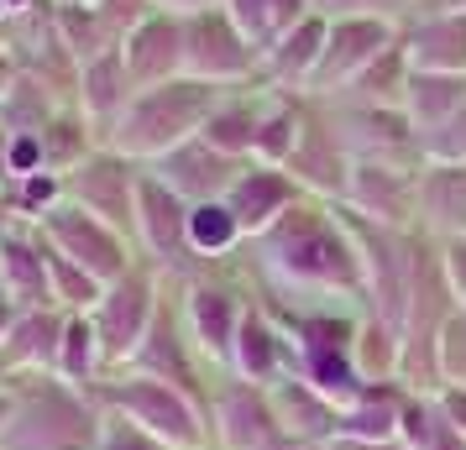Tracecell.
I'll use <instances>...</instances> for the list:
<instances>
[{
	"instance_id": "27",
	"label": "cell",
	"mask_w": 466,
	"mask_h": 450,
	"mask_svg": "<svg viewBox=\"0 0 466 450\" xmlns=\"http://www.w3.org/2000/svg\"><path fill=\"white\" fill-rule=\"evenodd\" d=\"M262 85H247V89H226L220 95V105L210 110V121H205V142L215 152H226L236 163H252L257 152V121H262Z\"/></svg>"
},
{
	"instance_id": "32",
	"label": "cell",
	"mask_w": 466,
	"mask_h": 450,
	"mask_svg": "<svg viewBox=\"0 0 466 450\" xmlns=\"http://www.w3.org/2000/svg\"><path fill=\"white\" fill-rule=\"evenodd\" d=\"M189 246L194 257L205 262H231L241 246H247V231H241V220L231 215L226 199H205V205H189Z\"/></svg>"
},
{
	"instance_id": "20",
	"label": "cell",
	"mask_w": 466,
	"mask_h": 450,
	"mask_svg": "<svg viewBox=\"0 0 466 450\" xmlns=\"http://www.w3.org/2000/svg\"><path fill=\"white\" fill-rule=\"evenodd\" d=\"M0 288L16 309H58L53 273H47V241L37 225H11L0 236Z\"/></svg>"
},
{
	"instance_id": "1",
	"label": "cell",
	"mask_w": 466,
	"mask_h": 450,
	"mask_svg": "<svg viewBox=\"0 0 466 450\" xmlns=\"http://www.w3.org/2000/svg\"><path fill=\"white\" fill-rule=\"evenodd\" d=\"M257 299L278 304H351L361 309V257L330 199H299L278 225L241 246Z\"/></svg>"
},
{
	"instance_id": "51",
	"label": "cell",
	"mask_w": 466,
	"mask_h": 450,
	"mask_svg": "<svg viewBox=\"0 0 466 450\" xmlns=\"http://www.w3.org/2000/svg\"><path fill=\"white\" fill-rule=\"evenodd\" d=\"M58 5H95V0H58Z\"/></svg>"
},
{
	"instance_id": "39",
	"label": "cell",
	"mask_w": 466,
	"mask_h": 450,
	"mask_svg": "<svg viewBox=\"0 0 466 450\" xmlns=\"http://www.w3.org/2000/svg\"><path fill=\"white\" fill-rule=\"evenodd\" d=\"M100 450H168L157 435H147L142 425H131L121 414H106V425H100Z\"/></svg>"
},
{
	"instance_id": "12",
	"label": "cell",
	"mask_w": 466,
	"mask_h": 450,
	"mask_svg": "<svg viewBox=\"0 0 466 450\" xmlns=\"http://www.w3.org/2000/svg\"><path fill=\"white\" fill-rule=\"evenodd\" d=\"M137 189H142V163H131L121 152L110 147H95L85 163H74L64 173V199L79 205V210L100 215L106 225L127 231L137 225Z\"/></svg>"
},
{
	"instance_id": "37",
	"label": "cell",
	"mask_w": 466,
	"mask_h": 450,
	"mask_svg": "<svg viewBox=\"0 0 466 450\" xmlns=\"http://www.w3.org/2000/svg\"><path fill=\"white\" fill-rule=\"evenodd\" d=\"M466 387V309H456L441 330V387Z\"/></svg>"
},
{
	"instance_id": "7",
	"label": "cell",
	"mask_w": 466,
	"mask_h": 450,
	"mask_svg": "<svg viewBox=\"0 0 466 450\" xmlns=\"http://www.w3.org/2000/svg\"><path fill=\"white\" fill-rule=\"evenodd\" d=\"M210 450H325L283 429L273 393L220 372L210 387Z\"/></svg>"
},
{
	"instance_id": "40",
	"label": "cell",
	"mask_w": 466,
	"mask_h": 450,
	"mask_svg": "<svg viewBox=\"0 0 466 450\" xmlns=\"http://www.w3.org/2000/svg\"><path fill=\"white\" fill-rule=\"evenodd\" d=\"M309 11L325 22H340V16H399L403 22V0H309Z\"/></svg>"
},
{
	"instance_id": "16",
	"label": "cell",
	"mask_w": 466,
	"mask_h": 450,
	"mask_svg": "<svg viewBox=\"0 0 466 450\" xmlns=\"http://www.w3.org/2000/svg\"><path fill=\"white\" fill-rule=\"evenodd\" d=\"M68 309H16L5 335H0V383H32L53 377L58 366V341H64Z\"/></svg>"
},
{
	"instance_id": "22",
	"label": "cell",
	"mask_w": 466,
	"mask_h": 450,
	"mask_svg": "<svg viewBox=\"0 0 466 450\" xmlns=\"http://www.w3.org/2000/svg\"><path fill=\"white\" fill-rule=\"evenodd\" d=\"M131 100H137V85H131V74H127L121 47H110V53H100V58L79 64V89H74V105H79V115L95 126V136H100V142L116 131V121L127 115Z\"/></svg>"
},
{
	"instance_id": "34",
	"label": "cell",
	"mask_w": 466,
	"mask_h": 450,
	"mask_svg": "<svg viewBox=\"0 0 466 450\" xmlns=\"http://www.w3.org/2000/svg\"><path fill=\"white\" fill-rule=\"evenodd\" d=\"M409 74H414L409 53H403V43H393L378 64L361 74L357 85L346 89V95H351V100H372V105H403V95H409Z\"/></svg>"
},
{
	"instance_id": "46",
	"label": "cell",
	"mask_w": 466,
	"mask_h": 450,
	"mask_svg": "<svg viewBox=\"0 0 466 450\" xmlns=\"http://www.w3.org/2000/svg\"><path fill=\"white\" fill-rule=\"evenodd\" d=\"M325 450H409L403 440H351V435H336Z\"/></svg>"
},
{
	"instance_id": "18",
	"label": "cell",
	"mask_w": 466,
	"mask_h": 450,
	"mask_svg": "<svg viewBox=\"0 0 466 450\" xmlns=\"http://www.w3.org/2000/svg\"><path fill=\"white\" fill-rule=\"evenodd\" d=\"M299 199H304V189L294 184V173L273 168V163H247V168L236 173L231 194H226V205H231V215L241 220L247 241L262 236L268 225H278V220L294 210Z\"/></svg>"
},
{
	"instance_id": "47",
	"label": "cell",
	"mask_w": 466,
	"mask_h": 450,
	"mask_svg": "<svg viewBox=\"0 0 466 450\" xmlns=\"http://www.w3.org/2000/svg\"><path fill=\"white\" fill-rule=\"evenodd\" d=\"M157 11H168V16H194V11H210L220 0H152Z\"/></svg>"
},
{
	"instance_id": "26",
	"label": "cell",
	"mask_w": 466,
	"mask_h": 450,
	"mask_svg": "<svg viewBox=\"0 0 466 450\" xmlns=\"http://www.w3.org/2000/svg\"><path fill=\"white\" fill-rule=\"evenodd\" d=\"M268 393H273V408H278V419H283L289 435L309 440V445H330L340 435V404H330V398H325L315 383H304L299 372L278 377Z\"/></svg>"
},
{
	"instance_id": "35",
	"label": "cell",
	"mask_w": 466,
	"mask_h": 450,
	"mask_svg": "<svg viewBox=\"0 0 466 450\" xmlns=\"http://www.w3.org/2000/svg\"><path fill=\"white\" fill-rule=\"evenodd\" d=\"M220 11L241 26V37H247L257 53L273 47V5H268V0H220Z\"/></svg>"
},
{
	"instance_id": "43",
	"label": "cell",
	"mask_w": 466,
	"mask_h": 450,
	"mask_svg": "<svg viewBox=\"0 0 466 450\" xmlns=\"http://www.w3.org/2000/svg\"><path fill=\"white\" fill-rule=\"evenodd\" d=\"M435 404H441V414H445V425H456L466 435V387H456V383H445L441 393H435Z\"/></svg>"
},
{
	"instance_id": "10",
	"label": "cell",
	"mask_w": 466,
	"mask_h": 450,
	"mask_svg": "<svg viewBox=\"0 0 466 450\" xmlns=\"http://www.w3.org/2000/svg\"><path fill=\"white\" fill-rule=\"evenodd\" d=\"M37 231H43V241L58 257H68L74 267H85L89 278H100V283H116L127 267L142 262L137 257V241H131L127 231L106 225L100 215L79 210V205H68V199L37 220Z\"/></svg>"
},
{
	"instance_id": "24",
	"label": "cell",
	"mask_w": 466,
	"mask_h": 450,
	"mask_svg": "<svg viewBox=\"0 0 466 450\" xmlns=\"http://www.w3.org/2000/svg\"><path fill=\"white\" fill-rule=\"evenodd\" d=\"M420 236L461 241L466 236V163H424L420 168Z\"/></svg>"
},
{
	"instance_id": "11",
	"label": "cell",
	"mask_w": 466,
	"mask_h": 450,
	"mask_svg": "<svg viewBox=\"0 0 466 450\" xmlns=\"http://www.w3.org/2000/svg\"><path fill=\"white\" fill-rule=\"evenodd\" d=\"M325 110H330L351 163H424L420 131L403 105H372V100L336 95V100H325Z\"/></svg>"
},
{
	"instance_id": "17",
	"label": "cell",
	"mask_w": 466,
	"mask_h": 450,
	"mask_svg": "<svg viewBox=\"0 0 466 450\" xmlns=\"http://www.w3.org/2000/svg\"><path fill=\"white\" fill-rule=\"evenodd\" d=\"M226 372L241 377V383H262V387H273L278 377L299 372L294 341H289V330L278 325V315L262 299H252L247 320H241V330H236V345H231Z\"/></svg>"
},
{
	"instance_id": "23",
	"label": "cell",
	"mask_w": 466,
	"mask_h": 450,
	"mask_svg": "<svg viewBox=\"0 0 466 450\" xmlns=\"http://www.w3.org/2000/svg\"><path fill=\"white\" fill-rule=\"evenodd\" d=\"M325 37H330V22L309 11L294 32H283V37L262 53V85L283 89V95H309L315 68H319V58H325Z\"/></svg>"
},
{
	"instance_id": "31",
	"label": "cell",
	"mask_w": 466,
	"mask_h": 450,
	"mask_svg": "<svg viewBox=\"0 0 466 450\" xmlns=\"http://www.w3.org/2000/svg\"><path fill=\"white\" fill-rule=\"evenodd\" d=\"M461 105H466V74H430V68H414V74H409L403 110H409V121H414L420 136L445 126Z\"/></svg>"
},
{
	"instance_id": "2",
	"label": "cell",
	"mask_w": 466,
	"mask_h": 450,
	"mask_svg": "<svg viewBox=\"0 0 466 450\" xmlns=\"http://www.w3.org/2000/svg\"><path fill=\"white\" fill-rule=\"evenodd\" d=\"M220 95H226L220 85H205V79H189V74H178L168 85L137 89L127 115L106 136V147L131 157V163H142V168H152L157 157H168L173 147H184V142H194L205 131L210 110L220 105Z\"/></svg>"
},
{
	"instance_id": "21",
	"label": "cell",
	"mask_w": 466,
	"mask_h": 450,
	"mask_svg": "<svg viewBox=\"0 0 466 450\" xmlns=\"http://www.w3.org/2000/svg\"><path fill=\"white\" fill-rule=\"evenodd\" d=\"M121 58H127V74H131V85L137 89H152V85L178 79V74H184V16L152 11L137 32H127Z\"/></svg>"
},
{
	"instance_id": "13",
	"label": "cell",
	"mask_w": 466,
	"mask_h": 450,
	"mask_svg": "<svg viewBox=\"0 0 466 450\" xmlns=\"http://www.w3.org/2000/svg\"><path fill=\"white\" fill-rule=\"evenodd\" d=\"M393 43H399V16H340V22H330L325 58H319V68H315L309 95H315V100L346 95Z\"/></svg>"
},
{
	"instance_id": "38",
	"label": "cell",
	"mask_w": 466,
	"mask_h": 450,
	"mask_svg": "<svg viewBox=\"0 0 466 450\" xmlns=\"http://www.w3.org/2000/svg\"><path fill=\"white\" fill-rule=\"evenodd\" d=\"M95 11H100V22H106L110 43L121 47V43H127V32H137L157 5H152V0H95Z\"/></svg>"
},
{
	"instance_id": "6",
	"label": "cell",
	"mask_w": 466,
	"mask_h": 450,
	"mask_svg": "<svg viewBox=\"0 0 466 450\" xmlns=\"http://www.w3.org/2000/svg\"><path fill=\"white\" fill-rule=\"evenodd\" d=\"M163 299H168V278L157 267H147V262H137L116 283H106V294L89 309V320H95V335H100V351H106L110 372L131 366V356H137V345L147 341Z\"/></svg>"
},
{
	"instance_id": "14",
	"label": "cell",
	"mask_w": 466,
	"mask_h": 450,
	"mask_svg": "<svg viewBox=\"0 0 466 450\" xmlns=\"http://www.w3.org/2000/svg\"><path fill=\"white\" fill-rule=\"evenodd\" d=\"M420 168L424 163H351L340 205H351L378 225L414 231L420 225Z\"/></svg>"
},
{
	"instance_id": "28",
	"label": "cell",
	"mask_w": 466,
	"mask_h": 450,
	"mask_svg": "<svg viewBox=\"0 0 466 450\" xmlns=\"http://www.w3.org/2000/svg\"><path fill=\"white\" fill-rule=\"evenodd\" d=\"M403 404H409L403 383H367L340 408V435H351V440H399Z\"/></svg>"
},
{
	"instance_id": "15",
	"label": "cell",
	"mask_w": 466,
	"mask_h": 450,
	"mask_svg": "<svg viewBox=\"0 0 466 450\" xmlns=\"http://www.w3.org/2000/svg\"><path fill=\"white\" fill-rule=\"evenodd\" d=\"M289 173H294V184L309 199H330L340 205L346 199V178H351V152L340 142L336 121H330V110L325 100L309 95V110H304V131H299V147L289 157Z\"/></svg>"
},
{
	"instance_id": "44",
	"label": "cell",
	"mask_w": 466,
	"mask_h": 450,
	"mask_svg": "<svg viewBox=\"0 0 466 450\" xmlns=\"http://www.w3.org/2000/svg\"><path fill=\"white\" fill-rule=\"evenodd\" d=\"M424 450H466V435L456 425H445L441 404H435V425H430V440H424Z\"/></svg>"
},
{
	"instance_id": "9",
	"label": "cell",
	"mask_w": 466,
	"mask_h": 450,
	"mask_svg": "<svg viewBox=\"0 0 466 450\" xmlns=\"http://www.w3.org/2000/svg\"><path fill=\"white\" fill-rule=\"evenodd\" d=\"M184 74L220 89H247L262 85V53L241 37V26L220 5H210L184 16Z\"/></svg>"
},
{
	"instance_id": "5",
	"label": "cell",
	"mask_w": 466,
	"mask_h": 450,
	"mask_svg": "<svg viewBox=\"0 0 466 450\" xmlns=\"http://www.w3.org/2000/svg\"><path fill=\"white\" fill-rule=\"evenodd\" d=\"M346 231L357 241L361 257V315H378V320L399 325L409 315V288H414V257H420V231H393L357 215L351 205H336Z\"/></svg>"
},
{
	"instance_id": "42",
	"label": "cell",
	"mask_w": 466,
	"mask_h": 450,
	"mask_svg": "<svg viewBox=\"0 0 466 450\" xmlns=\"http://www.w3.org/2000/svg\"><path fill=\"white\" fill-rule=\"evenodd\" d=\"M268 5H273V43L309 16V0H268Z\"/></svg>"
},
{
	"instance_id": "4",
	"label": "cell",
	"mask_w": 466,
	"mask_h": 450,
	"mask_svg": "<svg viewBox=\"0 0 466 450\" xmlns=\"http://www.w3.org/2000/svg\"><path fill=\"white\" fill-rule=\"evenodd\" d=\"M95 404L106 414H121L131 425H142L147 435H157L168 450H210V408L194 393L147 377V372H110L106 383L95 387Z\"/></svg>"
},
{
	"instance_id": "50",
	"label": "cell",
	"mask_w": 466,
	"mask_h": 450,
	"mask_svg": "<svg viewBox=\"0 0 466 450\" xmlns=\"http://www.w3.org/2000/svg\"><path fill=\"white\" fill-rule=\"evenodd\" d=\"M16 225V215H11V205H5V184H0V236Z\"/></svg>"
},
{
	"instance_id": "49",
	"label": "cell",
	"mask_w": 466,
	"mask_h": 450,
	"mask_svg": "<svg viewBox=\"0 0 466 450\" xmlns=\"http://www.w3.org/2000/svg\"><path fill=\"white\" fill-rule=\"evenodd\" d=\"M16 74H22V64H16L11 53H0V100H5V89L16 85Z\"/></svg>"
},
{
	"instance_id": "29",
	"label": "cell",
	"mask_w": 466,
	"mask_h": 450,
	"mask_svg": "<svg viewBox=\"0 0 466 450\" xmlns=\"http://www.w3.org/2000/svg\"><path fill=\"white\" fill-rule=\"evenodd\" d=\"M304 110H309V95H283V89H268V95H262V121H257L252 163L289 168V157H294V147H299V131H304Z\"/></svg>"
},
{
	"instance_id": "25",
	"label": "cell",
	"mask_w": 466,
	"mask_h": 450,
	"mask_svg": "<svg viewBox=\"0 0 466 450\" xmlns=\"http://www.w3.org/2000/svg\"><path fill=\"white\" fill-rule=\"evenodd\" d=\"M399 43L414 68L466 74V11H451V16H403Z\"/></svg>"
},
{
	"instance_id": "8",
	"label": "cell",
	"mask_w": 466,
	"mask_h": 450,
	"mask_svg": "<svg viewBox=\"0 0 466 450\" xmlns=\"http://www.w3.org/2000/svg\"><path fill=\"white\" fill-rule=\"evenodd\" d=\"M131 241H137V257L147 262V267H157L168 283H184L205 267L189 246V199H178L152 168H142Z\"/></svg>"
},
{
	"instance_id": "45",
	"label": "cell",
	"mask_w": 466,
	"mask_h": 450,
	"mask_svg": "<svg viewBox=\"0 0 466 450\" xmlns=\"http://www.w3.org/2000/svg\"><path fill=\"white\" fill-rule=\"evenodd\" d=\"M451 11H466V0H409L403 16H451Z\"/></svg>"
},
{
	"instance_id": "19",
	"label": "cell",
	"mask_w": 466,
	"mask_h": 450,
	"mask_svg": "<svg viewBox=\"0 0 466 450\" xmlns=\"http://www.w3.org/2000/svg\"><path fill=\"white\" fill-rule=\"evenodd\" d=\"M241 168H247V163H236V157H226V152H215L205 136H194V142H184V147H173L168 157L152 163V173H157L178 199H189V205L226 199Z\"/></svg>"
},
{
	"instance_id": "41",
	"label": "cell",
	"mask_w": 466,
	"mask_h": 450,
	"mask_svg": "<svg viewBox=\"0 0 466 450\" xmlns=\"http://www.w3.org/2000/svg\"><path fill=\"white\" fill-rule=\"evenodd\" d=\"M435 246H441L445 283H451V294H456V304L466 309V236H461V241H435Z\"/></svg>"
},
{
	"instance_id": "30",
	"label": "cell",
	"mask_w": 466,
	"mask_h": 450,
	"mask_svg": "<svg viewBox=\"0 0 466 450\" xmlns=\"http://www.w3.org/2000/svg\"><path fill=\"white\" fill-rule=\"evenodd\" d=\"M53 377L68 387H79V393H95L110 377L106 351H100V335H95V320L89 315H64V341H58Z\"/></svg>"
},
{
	"instance_id": "33",
	"label": "cell",
	"mask_w": 466,
	"mask_h": 450,
	"mask_svg": "<svg viewBox=\"0 0 466 450\" xmlns=\"http://www.w3.org/2000/svg\"><path fill=\"white\" fill-rule=\"evenodd\" d=\"M351 362H357L361 383H399V362H403L399 325L378 320V315H361L357 341H351Z\"/></svg>"
},
{
	"instance_id": "3",
	"label": "cell",
	"mask_w": 466,
	"mask_h": 450,
	"mask_svg": "<svg viewBox=\"0 0 466 450\" xmlns=\"http://www.w3.org/2000/svg\"><path fill=\"white\" fill-rule=\"evenodd\" d=\"M16 387L22 398L0 435V450H100L106 408L95 404V393H79L58 377H32Z\"/></svg>"
},
{
	"instance_id": "52",
	"label": "cell",
	"mask_w": 466,
	"mask_h": 450,
	"mask_svg": "<svg viewBox=\"0 0 466 450\" xmlns=\"http://www.w3.org/2000/svg\"><path fill=\"white\" fill-rule=\"evenodd\" d=\"M403 5H409V0H403Z\"/></svg>"
},
{
	"instance_id": "36",
	"label": "cell",
	"mask_w": 466,
	"mask_h": 450,
	"mask_svg": "<svg viewBox=\"0 0 466 450\" xmlns=\"http://www.w3.org/2000/svg\"><path fill=\"white\" fill-rule=\"evenodd\" d=\"M420 152H424V163H466V105L445 126L420 136Z\"/></svg>"
},
{
	"instance_id": "48",
	"label": "cell",
	"mask_w": 466,
	"mask_h": 450,
	"mask_svg": "<svg viewBox=\"0 0 466 450\" xmlns=\"http://www.w3.org/2000/svg\"><path fill=\"white\" fill-rule=\"evenodd\" d=\"M16 398H22V387H16V383H0V435H5L11 414H16Z\"/></svg>"
}]
</instances>
